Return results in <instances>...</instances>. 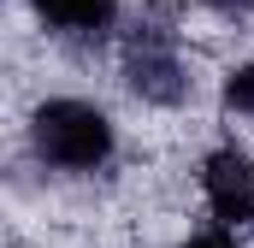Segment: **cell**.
<instances>
[{
	"label": "cell",
	"instance_id": "277c9868",
	"mask_svg": "<svg viewBox=\"0 0 254 248\" xmlns=\"http://www.w3.org/2000/svg\"><path fill=\"white\" fill-rule=\"evenodd\" d=\"M219 107L231 119H254V60H237L219 71Z\"/></svg>",
	"mask_w": 254,
	"mask_h": 248
},
{
	"label": "cell",
	"instance_id": "8992f818",
	"mask_svg": "<svg viewBox=\"0 0 254 248\" xmlns=\"http://www.w3.org/2000/svg\"><path fill=\"white\" fill-rule=\"evenodd\" d=\"M207 18H219L225 30H243V24H254V0H195Z\"/></svg>",
	"mask_w": 254,
	"mask_h": 248
},
{
	"label": "cell",
	"instance_id": "3957f363",
	"mask_svg": "<svg viewBox=\"0 0 254 248\" xmlns=\"http://www.w3.org/2000/svg\"><path fill=\"white\" fill-rule=\"evenodd\" d=\"M24 6L42 24V36L77 48H101L125 30V0H24Z\"/></svg>",
	"mask_w": 254,
	"mask_h": 248
},
{
	"label": "cell",
	"instance_id": "5b68a950",
	"mask_svg": "<svg viewBox=\"0 0 254 248\" xmlns=\"http://www.w3.org/2000/svg\"><path fill=\"white\" fill-rule=\"evenodd\" d=\"M172 248H249V243H243V231H231V225H195V231H184Z\"/></svg>",
	"mask_w": 254,
	"mask_h": 248
},
{
	"label": "cell",
	"instance_id": "7a4b0ae2",
	"mask_svg": "<svg viewBox=\"0 0 254 248\" xmlns=\"http://www.w3.org/2000/svg\"><path fill=\"white\" fill-rule=\"evenodd\" d=\"M195 195L213 225L254 231V154L243 142H213L195 160Z\"/></svg>",
	"mask_w": 254,
	"mask_h": 248
},
{
	"label": "cell",
	"instance_id": "6da1fadb",
	"mask_svg": "<svg viewBox=\"0 0 254 248\" xmlns=\"http://www.w3.org/2000/svg\"><path fill=\"white\" fill-rule=\"evenodd\" d=\"M24 148L42 172L95 184L119 166L125 136H119V119L95 95H36L30 119H24Z\"/></svg>",
	"mask_w": 254,
	"mask_h": 248
}]
</instances>
